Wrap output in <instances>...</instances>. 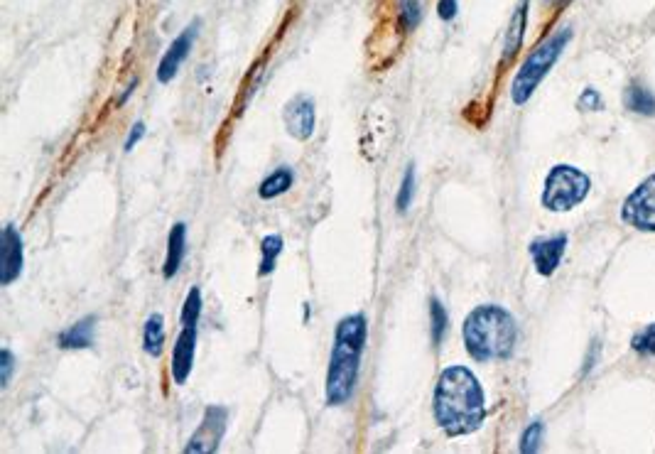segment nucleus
I'll list each match as a JSON object with an SVG mask.
<instances>
[{
  "mask_svg": "<svg viewBox=\"0 0 655 454\" xmlns=\"http://www.w3.org/2000/svg\"><path fill=\"white\" fill-rule=\"evenodd\" d=\"M457 10L459 0H440V3H437V15H440V20H445V23L457 18Z\"/></svg>",
  "mask_w": 655,
  "mask_h": 454,
  "instance_id": "obj_29",
  "label": "nucleus"
},
{
  "mask_svg": "<svg viewBox=\"0 0 655 454\" xmlns=\"http://www.w3.org/2000/svg\"><path fill=\"white\" fill-rule=\"evenodd\" d=\"M624 106L641 116H655V96L641 84H631L624 91Z\"/></svg>",
  "mask_w": 655,
  "mask_h": 454,
  "instance_id": "obj_18",
  "label": "nucleus"
},
{
  "mask_svg": "<svg viewBox=\"0 0 655 454\" xmlns=\"http://www.w3.org/2000/svg\"><path fill=\"white\" fill-rule=\"evenodd\" d=\"M23 266V236L13 224L3 226V236H0V285H5V288L13 285L23 275Z\"/></svg>",
  "mask_w": 655,
  "mask_h": 454,
  "instance_id": "obj_10",
  "label": "nucleus"
},
{
  "mask_svg": "<svg viewBox=\"0 0 655 454\" xmlns=\"http://www.w3.org/2000/svg\"><path fill=\"white\" fill-rule=\"evenodd\" d=\"M226 425H229V408L224 405H209L204 410V418L194 435L189 437L184 452L187 454H214L221 447V440L226 435Z\"/></svg>",
  "mask_w": 655,
  "mask_h": 454,
  "instance_id": "obj_6",
  "label": "nucleus"
},
{
  "mask_svg": "<svg viewBox=\"0 0 655 454\" xmlns=\"http://www.w3.org/2000/svg\"><path fill=\"white\" fill-rule=\"evenodd\" d=\"M15 371V354L10 349L0 351V388L10 386V378Z\"/></svg>",
  "mask_w": 655,
  "mask_h": 454,
  "instance_id": "obj_26",
  "label": "nucleus"
},
{
  "mask_svg": "<svg viewBox=\"0 0 655 454\" xmlns=\"http://www.w3.org/2000/svg\"><path fill=\"white\" fill-rule=\"evenodd\" d=\"M184 253H187V224H184V221H177V224L170 229V236H167V258H165V266H162L165 280H172L177 273H180L184 263Z\"/></svg>",
  "mask_w": 655,
  "mask_h": 454,
  "instance_id": "obj_13",
  "label": "nucleus"
},
{
  "mask_svg": "<svg viewBox=\"0 0 655 454\" xmlns=\"http://www.w3.org/2000/svg\"><path fill=\"white\" fill-rule=\"evenodd\" d=\"M592 180L572 165H555L545 177L543 207L550 212H570L587 199Z\"/></svg>",
  "mask_w": 655,
  "mask_h": 454,
  "instance_id": "obj_5",
  "label": "nucleus"
},
{
  "mask_svg": "<svg viewBox=\"0 0 655 454\" xmlns=\"http://www.w3.org/2000/svg\"><path fill=\"white\" fill-rule=\"evenodd\" d=\"M464 347L479 364L511 359L518 342L516 317L501 305H479L464 320Z\"/></svg>",
  "mask_w": 655,
  "mask_h": 454,
  "instance_id": "obj_3",
  "label": "nucleus"
},
{
  "mask_svg": "<svg viewBox=\"0 0 655 454\" xmlns=\"http://www.w3.org/2000/svg\"><path fill=\"white\" fill-rule=\"evenodd\" d=\"M285 128H288V135L295 140H310L315 135L317 128V106L315 99L310 94H297L295 99H290L285 104L283 111Z\"/></svg>",
  "mask_w": 655,
  "mask_h": 454,
  "instance_id": "obj_9",
  "label": "nucleus"
},
{
  "mask_svg": "<svg viewBox=\"0 0 655 454\" xmlns=\"http://www.w3.org/2000/svg\"><path fill=\"white\" fill-rule=\"evenodd\" d=\"M422 20L420 0H400L398 3V27L400 32H413Z\"/></svg>",
  "mask_w": 655,
  "mask_h": 454,
  "instance_id": "obj_21",
  "label": "nucleus"
},
{
  "mask_svg": "<svg viewBox=\"0 0 655 454\" xmlns=\"http://www.w3.org/2000/svg\"><path fill=\"white\" fill-rule=\"evenodd\" d=\"M94 332H96V317H81L72 327L64 329L57 337L59 349H91L94 347Z\"/></svg>",
  "mask_w": 655,
  "mask_h": 454,
  "instance_id": "obj_14",
  "label": "nucleus"
},
{
  "mask_svg": "<svg viewBox=\"0 0 655 454\" xmlns=\"http://www.w3.org/2000/svg\"><path fill=\"white\" fill-rule=\"evenodd\" d=\"M199 27H202V20H192L180 35L172 40V45L167 47V52L162 54L160 64H158V81L160 84H170L172 79L177 77V72L182 69V64L187 62V57L192 54L194 42H197Z\"/></svg>",
  "mask_w": 655,
  "mask_h": 454,
  "instance_id": "obj_8",
  "label": "nucleus"
},
{
  "mask_svg": "<svg viewBox=\"0 0 655 454\" xmlns=\"http://www.w3.org/2000/svg\"><path fill=\"white\" fill-rule=\"evenodd\" d=\"M579 108H582V111H599V108H602V96H599V91L584 89V94L579 96Z\"/></svg>",
  "mask_w": 655,
  "mask_h": 454,
  "instance_id": "obj_27",
  "label": "nucleus"
},
{
  "mask_svg": "<svg viewBox=\"0 0 655 454\" xmlns=\"http://www.w3.org/2000/svg\"><path fill=\"white\" fill-rule=\"evenodd\" d=\"M162 347H165V317L160 312H153L143 327V349L153 359H160Z\"/></svg>",
  "mask_w": 655,
  "mask_h": 454,
  "instance_id": "obj_15",
  "label": "nucleus"
},
{
  "mask_svg": "<svg viewBox=\"0 0 655 454\" xmlns=\"http://www.w3.org/2000/svg\"><path fill=\"white\" fill-rule=\"evenodd\" d=\"M199 317H202V290L192 288L187 293V300L182 305L180 324L182 327H197Z\"/></svg>",
  "mask_w": 655,
  "mask_h": 454,
  "instance_id": "obj_22",
  "label": "nucleus"
},
{
  "mask_svg": "<svg viewBox=\"0 0 655 454\" xmlns=\"http://www.w3.org/2000/svg\"><path fill=\"white\" fill-rule=\"evenodd\" d=\"M449 329V315L445 310V305H442L437 297H432L430 300V334H432V347H440L442 339H445Z\"/></svg>",
  "mask_w": 655,
  "mask_h": 454,
  "instance_id": "obj_20",
  "label": "nucleus"
},
{
  "mask_svg": "<svg viewBox=\"0 0 655 454\" xmlns=\"http://www.w3.org/2000/svg\"><path fill=\"white\" fill-rule=\"evenodd\" d=\"M621 219L638 231H655V175L646 177L626 197Z\"/></svg>",
  "mask_w": 655,
  "mask_h": 454,
  "instance_id": "obj_7",
  "label": "nucleus"
},
{
  "mask_svg": "<svg viewBox=\"0 0 655 454\" xmlns=\"http://www.w3.org/2000/svg\"><path fill=\"white\" fill-rule=\"evenodd\" d=\"M543 435H545V425L540 423V420L530 423L528 428H525L523 437H521V452L523 454L538 452L540 450V442H543Z\"/></svg>",
  "mask_w": 655,
  "mask_h": 454,
  "instance_id": "obj_24",
  "label": "nucleus"
},
{
  "mask_svg": "<svg viewBox=\"0 0 655 454\" xmlns=\"http://www.w3.org/2000/svg\"><path fill=\"white\" fill-rule=\"evenodd\" d=\"M145 133H148V128H145V123H143V121L135 123V126L131 128V133H128L126 145H123V150H126V153H131V150L135 148V145H138L140 140L145 138Z\"/></svg>",
  "mask_w": 655,
  "mask_h": 454,
  "instance_id": "obj_28",
  "label": "nucleus"
},
{
  "mask_svg": "<svg viewBox=\"0 0 655 454\" xmlns=\"http://www.w3.org/2000/svg\"><path fill=\"white\" fill-rule=\"evenodd\" d=\"M525 20H528V0H523L521 5H518L516 15H513L511 20V27H508V40H506V52H503V57H513V54L518 52V47H521L523 42V35H525Z\"/></svg>",
  "mask_w": 655,
  "mask_h": 454,
  "instance_id": "obj_19",
  "label": "nucleus"
},
{
  "mask_svg": "<svg viewBox=\"0 0 655 454\" xmlns=\"http://www.w3.org/2000/svg\"><path fill=\"white\" fill-rule=\"evenodd\" d=\"M194 354H197V327H182L180 337H177L175 347H172V381L177 386L187 383L194 366Z\"/></svg>",
  "mask_w": 655,
  "mask_h": 454,
  "instance_id": "obj_12",
  "label": "nucleus"
},
{
  "mask_svg": "<svg viewBox=\"0 0 655 454\" xmlns=\"http://www.w3.org/2000/svg\"><path fill=\"white\" fill-rule=\"evenodd\" d=\"M567 251V234H555V236H545V239H535L530 241L528 253L533 258L535 270H538L543 278H550L557 268H560L562 256Z\"/></svg>",
  "mask_w": 655,
  "mask_h": 454,
  "instance_id": "obj_11",
  "label": "nucleus"
},
{
  "mask_svg": "<svg viewBox=\"0 0 655 454\" xmlns=\"http://www.w3.org/2000/svg\"><path fill=\"white\" fill-rule=\"evenodd\" d=\"M283 246L285 241L280 234H268L261 241V263H258V275H261V278H268V275L275 270V266H278V258L280 253H283Z\"/></svg>",
  "mask_w": 655,
  "mask_h": 454,
  "instance_id": "obj_17",
  "label": "nucleus"
},
{
  "mask_svg": "<svg viewBox=\"0 0 655 454\" xmlns=\"http://www.w3.org/2000/svg\"><path fill=\"white\" fill-rule=\"evenodd\" d=\"M368 337V320L366 315L356 312V315H346L337 324L334 332V347L329 356V371H327V403L329 405H344L351 401L359 383L361 359H364Z\"/></svg>",
  "mask_w": 655,
  "mask_h": 454,
  "instance_id": "obj_2",
  "label": "nucleus"
},
{
  "mask_svg": "<svg viewBox=\"0 0 655 454\" xmlns=\"http://www.w3.org/2000/svg\"><path fill=\"white\" fill-rule=\"evenodd\" d=\"M631 347L638 351V354H646V356H655V324H648L643 332H638L636 337H633Z\"/></svg>",
  "mask_w": 655,
  "mask_h": 454,
  "instance_id": "obj_25",
  "label": "nucleus"
},
{
  "mask_svg": "<svg viewBox=\"0 0 655 454\" xmlns=\"http://www.w3.org/2000/svg\"><path fill=\"white\" fill-rule=\"evenodd\" d=\"M415 199V167L410 165L408 170H405L403 180H400V189H398V197H395V207H398L400 214H405L410 209V204H413Z\"/></svg>",
  "mask_w": 655,
  "mask_h": 454,
  "instance_id": "obj_23",
  "label": "nucleus"
},
{
  "mask_svg": "<svg viewBox=\"0 0 655 454\" xmlns=\"http://www.w3.org/2000/svg\"><path fill=\"white\" fill-rule=\"evenodd\" d=\"M292 182H295V172H292L290 167H278V170L270 172V175L261 182V187H258V197L261 199L283 197V194L292 187Z\"/></svg>",
  "mask_w": 655,
  "mask_h": 454,
  "instance_id": "obj_16",
  "label": "nucleus"
},
{
  "mask_svg": "<svg viewBox=\"0 0 655 454\" xmlns=\"http://www.w3.org/2000/svg\"><path fill=\"white\" fill-rule=\"evenodd\" d=\"M486 398L467 366H449L437 378L435 420L447 437L472 435L484 425Z\"/></svg>",
  "mask_w": 655,
  "mask_h": 454,
  "instance_id": "obj_1",
  "label": "nucleus"
},
{
  "mask_svg": "<svg viewBox=\"0 0 655 454\" xmlns=\"http://www.w3.org/2000/svg\"><path fill=\"white\" fill-rule=\"evenodd\" d=\"M572 30L570 27H562V30L552 32L545 42H540L533 52L528 54V59L518 69L516 79H513L511 86V99L516 106H523L525 101L533 96V91L538 89L540 81L548 77V72L555 67L557 59L562 57L565 47L570 45Z\"/></svg>",
  "mask_w": 655,
  "mask_h": 454,
  "instance_id": "obj_4",
  "label": "nucleus"
},
{
  "mask_svg": "<svg viewBox=\"0 0 655 454\" xmlns=\"http://www.w3.org/2000/svg\"><path fill=\"white\" fill-rule=\"evenodd\" d=\"M550 3H555V5H562V3H567V0H550Z\"/></svg>",
  "mask_w": 655,
  "mask_h": 454,
  "instance_id": "obj_30",
  "label": "nucleus"
}]
</instances>
